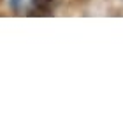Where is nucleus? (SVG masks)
Returning a JSON list of instances; mask_svg holds the SVG:
<instances>
[{
    "label": "nucleus",
    "instance_id": "2",
    "mask_svg": "<svg viewBox=\"0 0 123 121\" xmlns=\"http://www.w3.org/2000/svg\"><path fill=\"white\" fill-rule=\"evenodd\" d=\"M30 0H11V7H12L18 14H26Z\"/></svg>",
    "mask_w": 123,
    "mask_h": 121
},
{
    "label": "nucleus",
    "instance_id": "1",
    "mask_svg": "<svg viewBox=\"0 0 123 121\" xmlns=\"http://www.w3.org/2000/svg\"><path fill=\"white\" fill-rule=\"evenodd\" d=\"M56 0H30L26 14L28 16H51Z\"/></svg>",
    "mask_w": 123,
    "mask_h": 121
}]
</instances>
